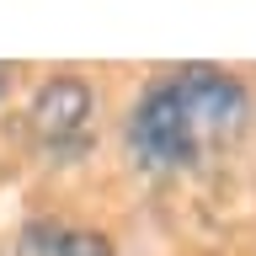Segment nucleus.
Here are the masks:
<instances>
[{"mask_svg":"<svg viewBox=\"0 0 256 256\" xmlns=\"http://www.w3.org/2000/svg\"><path fill=\"white\" fill-rule=\"evenodd\" d=\"M251 118V96L230 70L219 64H176L160 70L128 107L123 139L139 171L171 176L192 171L230 150L246 134Z\"/></svg>","mask_w":256,"mask_h":256,"instance_id":"f257e3e1","label":"nucleus"},{"mask_svg":"<svg viewBox=\"0 0 256 256\" xmlns=\"http://www.w3.org/2000/svg\"><path fill=\"white\" fill-rule=\"evenodd\" d=\"M16 256H118V251L102 230H86L70 219H32L16 235Z\"/></svg>","mask_w":256,"mask_h":256,"instance_id":"7ed1b4c3","label":"nucleus"},{"mask_svg":"<svg viewBox=\"0 0 256 256\" xmlns=\"http://www.w3.org/2000/svg\"><path fill=\"white\" fill-rule=\"evenodd\" d=\"M0 91H6V64H0Z\"/></svg>","mask_w":256,"mask_h":256,"instance_id":"20e7f679","label":"nucleus"},{"mask_svg":"<svg viewBox=\"0 0 256 256\" xmlns=\"http://www.w3.org/2000/svg\"><path fill=\"white\" fill-rule=\"evenodd\" d=\"M91 118H96V91L86 86L80 75H54L32 91V107H27V128L38 150L54 160H75L86 155L91 144Z\"/></svg>","mask_w":256,"mask_h":256,"instance_id":"f03ea898","label":"nucleus"}]
</instances>
